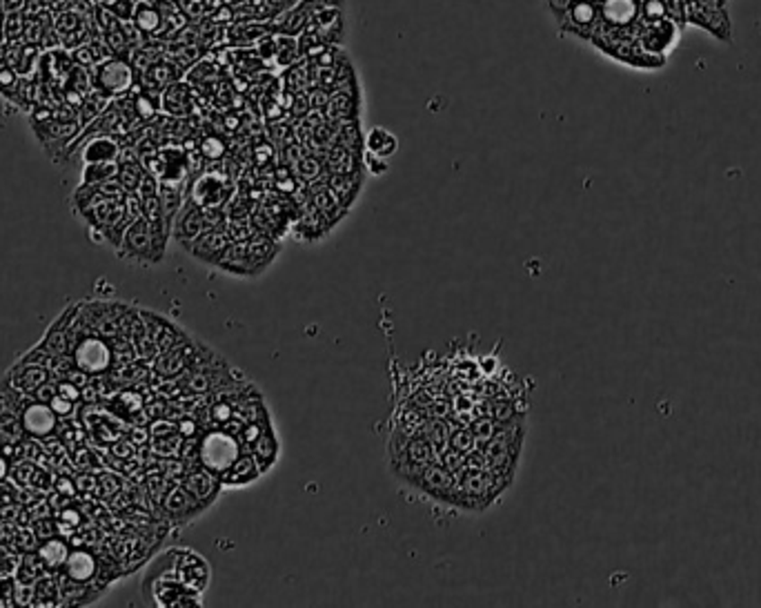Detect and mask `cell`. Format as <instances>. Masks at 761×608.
<instances>
[{
    "label": "cell",
    "instance_id": "26",
    "mask_svg": "<svg viewBox=\"0 0 761 608\" xmlns=\"http://www.w3.org/2000/svg\"><path fill=\"white\" fill-rule=\"evenodd\" d=\"M399 147V138L392 135L385 127H372L370 135L366 136V150L372 154L381 156V159H390Z\"/></svg>",
    "mask_w": 761,
    "mask_h": 608
},
{
    "label": "cell",
    "instance_id": "35",
    "mask_svg": "<svg viewBox=\"0 0 761 608\" xmlns=\"http://www.w3.org/2000/svg\"><path fill=\"white\" fill-rule=\"evenodd\" d=\"M423 410H426L428 417L435 419H450V414H454V405L447 397H435Z\"/></svg>",
    "mask_w": 761,
    "mask_h": 608
},
{
    "label": "cell",
    "instance_id": "21",
    "mask_svg": "<svg viewBox=\"0 0 761 608\" xmlns=\"http://www.w3.org/2000/svg\"><path fill=\"white\" fill-rule=\"evenodd\" d=\"M437 462V455L435 448H432L430 444H428V439H423L421 435H414L412 439L408 441V446H405V450L401 453V457L396 459V462H392V468L394 466H428V464Z\"/></svg>",
    "mask_w": 761,
    "mask_h": 608
},
{
    "label": "cell",
    "instance_id": "37",
    "mask_svg": "<svg viewBox=\"0 0 761 608\" xmlns=\"http://www.w3.org/2000/svg\"><path fill=\"white\" fill-rule=\"evenodd\" d=\"M363 165H366V168L370 169V172L375 174V177H381V174L387 172L385 159H381V156L372 154V152H368V154L363 156Z\"/></svg>",
    "mask_w": 761,
    "mask_h": 608
},
{
    "label": "cell",
    "instance_id": "10",
    "mask_svg": "<svg viewBox=\"0 0 761 608\" xmlns=\"http://www.w3.org/2000/svg\"><path fill=\"white\" fill-rule=\"evenodd\" d=\"M183 486H186L205 508L219 499L221 491L225 488L219 474L207 471L205 466H196L192 468V471H187L186 477H183Z\"/></svg>",
    "mask_w": 761,
    "mask_h": 608
},
{
    "label": "cell",
    "instance_id": "34",
    "mask_svg": "<svg viewBox=\"0 0 761 608\" xmlns=\"http://www.w3.org/2000/svg\"><path fill=\"white\" fill-rule=\"evenodd\" d=\"M439 464H444L450 473H459L465 468V453H461V450L452 448V446H447L444 453L439 455V459H437Z\"/></svg>",
    "mask_w": 761,
    "mask_h": 608
},
{
    "label": "cell",
    "instance_id": "2",
    "mask_svg": "<svg viewBox=\"0 0 761 608\" xmlns=\"http://www.w3.org/2000/svg\"><path fill=\"white\" fill-rule=\"evenodd\" d=\"M679 39L681 25L668 16L641 21V25L636 27V43L650 56L666 58L679 45Z\"/></svg>",
    "mask_w": 761,
    "mask_h": 608
},
{
    "label": "cell",
    "instance_id": "3",
    "mask_svg": "<svg viewBox=\"0 0 761 608\" xmlns=\"http://www.w3.org/2000/svg\"><path fill=\"white\" fill-rule=\"evenodd\" d=\"M134 85V67L125 58H105L94 67V87L103 96L127 94Z\"/></svg>",
    "mask_w": 761,
    "mask_h": 608
},
{
    "label": "cell",
    "instance_id": "27",
    "mask_svg": "<svg viewBox=\"0 0 761 608\" xmlns=\"http://www.w3.org/2000/svg\"><path fill=\"white\" fill-rule=\"evenodd\" d=\"M85 163H109L121 156V147L108 136H99L85 147Z\"/></svg>",
    "mask_w": 761,
    "mask_h": 608
},
{
    "label": "cell",
    "instance_id": "31",
    "mask_svg": "<svg viewBox=\"0 0 761 608\" xmlns=\"http://www.w3.org/2000/svg\"><path fill=\"white\" fill-rule=\"evenodd\" d=\"M470 430H472L479 448H483V446L495 437V432L499 430V423H497L492 417H488V414H481V417H477L472 423H470Z\"/></svg>",
    "mask_w": 761,
    "mask_h": 608
},
{
    "label": "cell",
    "instance_id": "8",
    "mask_svg": "<svg viewBox=\"0 0 761 608\" xmlns=\"http://www.w3.org/2000/svg\"><path fill=\"white\" fill-rule=\"evenodd\" d=\"M205 230H210V223H207L205 219V210H203L201 205H196V203L187 199L183 203L181 212L177 214V221H174L172 225V232L174 237H177V241L181 243L183 248H190L194 241H196L198 237H201Z\"/></svg>",
    "mask_w": 761,
    "mask_h": 608
},
{
    "label": "cell",
    "instance_id": "7",
    "mask_svg": "<svg viewBox=\"0 0 761 608\" xmlns=\"http://www.w3.org/2000/svg\"><path fill=\"white\" fill-rule=\"evenodd\" d=\"M174 569H177L178 579H181L187 588H192V591L205 593V588L210 586V564H207L198 552L190 551V548L174 551Z\"/></svg>",
    "mask_w": 761,
    "mask_h": 608
},
{
    "label": "cell",
    "instance_id": "32",
    "mask_svg": "<svg viewBox=\"0 0 761 608\" xmlns=\"http://www.w3.org/2000/svg\"><path fill=\"white\" fill-rule=\"evenodd\" d=\"M69 551L67 546H65L63 542L52 540L45 543L43 548H40L39 557L45 561V566H49V569H58V566H65V560H67Z\"/></svg>",
    "mask_w": 761,
    "mask_h": 608
},
{
    "label": "cell",
    "instance_id": "4",
    "mask_svg": "<svg viewBox=\"0 0 761 608\" xmlns=\"http://www.w3.org/2000/svg\"><path fill=\"white\" fill-rule=\"evenodd\" d=\"M118 250H123L121 255L127 259L138 261V264H159V256H156L154 248V237H151V228L147 223L145 216H136V219L129 223L125 230V237H123Z\"/></svg>",
    "mask_w": 761,
    "mask_h": 608
},
{
    "label": "cell",
    "instance_id": "28",
    "mask_svg": "<svg viewBox=\"0 0 761 608\" xmlns=\"http://www.w3.org/2000/svg\"><path fill=\"white\" fill-rule=\"evenodd\" d=\"M163 105L169 114H174V117H181V114L190 112L192 99H190V94H187V90L183 85H169L168 91H165Z\"/></svg>",
    "mask_w": 761,
    "mask_h": 608
},
{
    "label": "cell",
    "instance_id": "1",
    "mask_svg": "<svg viewBox=\"0 0 761 608\" xmlns=\"http://www.w3.org/2000/svg\"><path fill=\"white\" fill-rule=\"evenodd\" d=\"M241 450V441L223 428H212L205 435L198 437V464L219 477L232 466Z\"/></svg>",
    "mask_w": 761,
    "mask_h": 608
},
{
    "label": "cell",
    "instance_id": "39",
    "mask_svg": "<svg viewBox=\"0 0 761 608\" xmlns=\"http://www.w3.org/2000/svg\"><path fill=\"white\" fill-rule=\"evenodd\" d=\"M4 474H7V464H4V459L0 457V479H3Z\"/></svg>",
    "mask_w": 761,
    "mask_h": 608
},
{
    "label": "cell",
    "instance_id": "11",
    "mask_svg": "<svg viewBox=\"0 0 761 608\" xmlns=\"http://www.w3.org/2000/svg\"><path fill=\"white\" fill-rule=\"evenodd\" d=\"M74 361L82 372L99 375V372L108 370V366L112 363V350L100 339H82V343L74 352Z\"/></svg>",
    "mask_w": 761,
    "mask_h": 608
},
{
    "label": "cell",
    "instance_id": "9",
    "mask_svg": "<svg viewBox=\"0 0 761 608\" xmlns=\"http://www.w3.org/2000/svg\"><path fill=\"white\" fill-rule=\"evenodd\" d=\"M196 352H198V343H194L192 339L183 341V343L156 354V366H154L156 372H159L160 377H165V379L181 377L183 372L192 366Z\"/></svg>",
    "mask_w": 761,
    "mask_h": 608
},
{
    "label": "cell",
    "instance_id": "36",
    "mask_svg": "<svg viewBox=\"0 0 761 608\" xmlns=\"http://www.w3.org/2000/svg\"><path fill=\"white\" fill-rule=\"evenodd\" d=\"M641 21H654L666 16V3L663 0H644L641 3Z\"/></svg>",
    "mask_w": 761,
    "mask_h": 608
},
{
    "label": "cell",
    "instance_id": "5",
    "mask_svg": "<svg viewBox=\"0 0 761 608\" xmlns=\"http://www.w3.org/2000/svg\"><path fill=\"white\" fill-rule=\"evenodd\" d=\"M232 196L234 183L221 174H203L194 181L190 190V201L201 207H212V210H223Z\"/></svg>",
    "mask_w": 761,
    "mask_h": 608
},
{
    "label": "cell",
    "instance_id": "24",
    "mask_svg": "<svg viewBox=\"0 0 761 608\" xmlns=\"http://www.w3.org/2000/svg\"><path fill=\"white\" fill-rule=\"evenodd\" d=\"M327 186L332 187V192L336 195V199H339L350 210V205L357 201L359 192H361L363 178H361V174H332L330 181H327Z\"/></svg>",
    "mask_w": 761,
    "mask_h": 608
},
{
    "label": "cell",
    "instance_id": "29",
    "mask_svg": "<svg viewBox=\"0 0 761 608\" xmlns=\"http://www.w3.org/2000/svg\"><path fill=\"white\" fill-rule=\"evenodd\" d=\"M450 446H452V448L461 450V453H465V455H468L470 450L479 448V444H477V439H474L470 426H465V423H452V421H450Z\"/></svg>",
    "mask_w": 761,
    "mask_h": 608
},
{
    "label": "cell",
    "instance_id": "15",
    "mask_svg": "<svg viewBox=\"0 0 761 608\" xmlns=\"http://www.w3.org/2000/svg\"><path fill=\"white\" fill-rule=\"evenodd\" d=\"M310 203L316 207V212L325 219V223L330 225V228H334V225L348 214V207L336 199V195L332 192V187L327 186V181H321L318 186L315 183V186L310 187Z\"/></svg>",
    "mask_w": 761,
    "mask_h": 608
},
{
    "label": "cell",
    "instance_id": "33",
    "mask_svg": "<svg viewBox=\"0 0 761 608\" xmlns=\"http://www.w3.org/2000/svg\"><path fill=\"white\" fill-rule=\"evenodd\" d=\"M297 174L303 178V181H310V186H315L316 178H321L323 174V165L318 163L316 159H307V156H303V159H298Z\"/></svg>",
    "mask_w": 761,
    "mask_h": 608
},
{
    "label": "cell",
    "instance_id": "38",
    "mask_svg": "<svg viewBox=\"0 0 761 608\" xmlns=\"http://www.w3.org/2000/svg\"><path fill=\"white\" fill-rule=\"evenodd\" d=\"M3 3H4V7L9 9V12H13V9L21 7V4L25 3V0H3Z\"/></svg>",
    "mask_w": 761,
    "mask_h": 608
},
{
    "label": "cell",
    "instance_id": "6",
    "mask_svg": "<svg viewBox=\"0 0 761 608\" xmlns=\"http://www.w3.org/2000/svg\"><path fill=\"white\" fill-rule=\"evenodd\" d=\"M412 486L419 488V491L430 497V499L452 504V497H454L456 491V474L447 471L444 464L432 462L414 479Z\"/></svg>",
    "mask_w": 761,
    "mask_h": 608
},
{
    "label": "cell",
    "instance_id": "17",
    "mask_svg": "<svg viewBox=\"0 0 761 608\" xmlns=\"http://www.w3.org/2000/svg\"><path fill=\"white\" fill-rule=\"evenodd\" d=\"M21 423L30 435L48 437L49 432L56 428V413H54L49 404L39 402L34 405H27V410L22 413Z\"/></svg>",
    "mask_w": 761,
    "mask_h": 608
},
{
    "label": "cell",
    "instance_id": "30",
    "mask_svg": "<svg viewBox=\"0 0 761 608\" xmlns=\"http://www.w3.org/2000/svg\"><path fill=\"white\" fill-rule=\"evenodd\" d=\"M597 16L599 9L594 7L592 3H588V0H576V3H572L570 21L575 22L576 27H592Z\"/></svg>",
    "mask_w": 761,
    "mask_h": 608
},
{
    "label": "cell",
    "instance_id": "25",
    "mask_svg": "<svg viewBox=\"0 0 761 608\" xmlns=\"http://www.w3.org/2000/svg\"><path fill=\"white\" fill-rule=\"evenodd\" d=\"M54 30H56L58 39L65 45H69V39L74 40V45H82L87 40V25L82 22L81 16H76L74 12H65L56 18L54 22Z\"/></svg>",
    "mask_w": 761,
    "mask_h": 608
},
{
    "label": "cell",
    "instance_id": "40",
    "mask_svg": "<svg viewBox=\"0 0 761 608\" xmlns=\"http://www.w3.org/2000/svg\"><path fill=\"white\" fill-rule=\"evenodd\" d=\"M3 34H4V22H0V39H3Z\"/></svg>",
    "mask_w": 761,
    "mask_h": 608
},
{
    "label": "cell",
    "instance_id": "22",
    "mask_svg": "<svg viewBox=\"0 0 761 608\" xmlns=\"http://www.w3.org/2000/svg\"><path fill=\"white\" fill-rule=\"evenodd\" d=\"M96 570H99L96 569V560L85 551L69 552L67 560H65V575L76 584L90 582L96 575Z\"/></svg>",
    "mask_w": 761,
    "mask_h": 608
},
{
    "label": "cell",
    "instance_id": "14",
    "mask_svg": "<svg viewBox=\"0 0 761 608\" xmlns=\"http://www.w3.org/2000/svg\"><path fill=\"white\" fill-rule=\"evenodd\" d=\"M261 474V466H258V462L254 459L250 448H243L241 453H238V457L232 462V466L221 474V482H223L225 488H241L258 482Z\"/></svg>",
    "mask_w": 761,
    "mask_h": 608
},
{
    "label": "cell",
    "instance_id": "13",
    "mask_svg": "<svg viewBox=\"0 0 761 608\" xmlns=\"http://www.w3.org/2000/svg\"><path fill=\"white\" fill-rule=\"evenodd\" d=\"M228 243L229 237L228 232H225V225L223 228H210L187 248V252H190L194 259L203 261V264L207 265H214L216 259H219L225 248H228Z\"/></svg>",
    "mask_w": 761,
    "mask_h": 608
},
{
    "label": "cell",
    "instance_id": "19",
    "mask_svg": "<svg viewBox=\"0 0 761 608\" xmlns=\"http://www.w3.org/2000/svg\"><path fill=\"white\" fill-rule=\"evenodd\" d=\"M250 453L254 455V459H256L263 473H267L272 466H274L276 459H279L281 446H279V437H276L272 423H270V426L263 428L261 435H258L256 439L252 441Z\"/></svg>",
    "mask_w": 761,
    "mask_h": 608
},
{
    "label": "cell",
    "instance_id": "23",
    "mask_svg": "<svg viewBox=\"0 0 761 608\" xmlns=\"http://www.w3.org/2000/svg\"><path fill=\"white\" fill-rule=\"evenodd\" d=\"M419 435L428 439V444L435 448L437 459H439V455L450 446V419L428 417L423 426L419 428Z\"/></svg>",
    "mask_w": 761,
    "mask_h": 608
},
{
    "label": "cell",
    "instance_id": "16",
    "mask_svg": "<svg viewBox=\"0 0 761 608\" xmlns=\"http://www.w3.org/2000/svg\"><path fill=\"white\" fill-rule=\"evenodd\" d=\"M641 13L639 0H603L599 16L610 27H628L636 22Z\"/></svg>",
    "mask_w": 761,
    "mask_h": 608
},
{
    "label": "cell",
    "instance_id": "12",
    "mask_svg": "<svg viewBox=\"0 0 761 608\" xmlns=\"http://www.w3.org/2000/svg\"><path fill=\"white\" fill-rule=\"evenodd\" d=\"M163 508L165 513H168V517L174 519V522H187V519L203 513L205 506H203L183 483H178V486L169 488L168 495L163 497Z\"/></svg>",
    "mask_w": 761,
    "mask_h": 608
},
{
    "label": "cell",
    "instance_id": "18",
    "mask_svg": "<svg viewBox=\"0 0 761 608\" xmlns=\"http://www.w3.org/2000/svg\"><path fill=\"white\" fill-rule=\"evenodd\" d=\"M214 268L229 272V274H237V276H254V274H256V270H254L250 259H247L246 243H237V241L228 243V248L223 250V255L216 259Z\"/></svg>",
    "mask_w": 761,
    "mask_h": 608
},
{
    "label": "cell",
    "instance_id": "20",
    "mask_svg": "<svg viewBox=\"0 0 761 608\" xmlns=\"http://www.w3.org/2000/svg\"><path fill=\"white\" fill-rule=\"evenodd\" d=\"M246 252H247V259H250V264L254 265V270L261 272L265 270L267 265L276 259V256H279L281 246L272 241L267 234H254L250 241L246 243Z\"/></svg>",
    "mask_w": 761,
    "mask_h": 608
}]
</instances>
